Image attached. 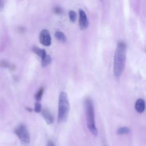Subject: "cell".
<instances>
[{"label":"cell","mask_w":146,"mask_h":146,"mask_svg":"<svg viewBox=\"0 0 146 146\" xmlns=\"http://www.w3.org/2000/svg\"><path fill=\"white\" fill-rule=\"evenodd\" d=\"M126 61V46L123 42L117 43L113 62V75L116 78H119L124 69Z\"/></svg>","instance_id":"6da1fadb"},{"label":"cell","mask_w":146,"mask_h":146,"mask_svg":"<svg viewBox=\"0 0 146 146\" xmlns=\"http://www.w3.org/2000/svg\"><path fill=\"white\" fill-rule=\"evenodd\" d=\"M84 104L87 127L91 133L94 136H96L98 135V129L95 125L94 108L92 101L91 99L87 98L85 99Z\"/></svg>","instance_id":"7a4b0ae2"},{"label":"cell","mask_w":146,"mask_h":146,"mask_svg":"<svg viewBox=\"0 0 146 146\" xmlns=\"http://www.w3.org/2000/svg\"><path fill=\"white\" fill-rule=\"evenodd\" d=\"M70 111V104L67 93L60 92L58 100V120L59 123L65 121L68 116Z\"/></svg>","instance_id":"3957f363"},{"label":"cell","mask_w":146,"mask_h":146,"mask_svg":"<svg viewBox=\"0 0 146 146\" xmlns=\"http://www.w3.org/2000/svg\"><path fill=\"white\" fill-rule=\"evenodd\" d=\"M14 133L23 143L28 144L30 142V136L28 129L25 125L20 124L15 129Z\"/></svg>","instance_id":"277c9868"},{"label":"cell","mask_w":146,"mask_h":146,"mask_svg":"<svg viewBox=\"0 0 146 146\" xmlns=\"http://www.w3.org/2000/svg\"><path fill=\"white\" fill-rule=\"evenodd\" d=\"M39 40L40 43L44 46H49L51 44V36L47 30L44 29L40 32L39 34Z\"/></svg>","instance_id":"5b68a950"},{"label":"cell","mask_w":146,"mask_h":146,"mask_svg":"<svg viewBox=\"0 0 146 146\" xmlns=\"http://www.w3.org/2000/svg\"><path fill=\"white\" fill-rule=\"evenodd\" d=\"M79 26L81 30H83L86 29L88 26V21L87 19V15L86 13L82 10L80 9L79 10Z\"/></svg>","instance_id":"8992f818"},{"label":"cell","mask_w":146,"mask_h":146,"mask_svg":"<svg viewBox=\"0 0 146 146\" xmlns=\"http://www.w3.org/2000/svg\"><path fill=\"white\" fill-rule=\"evenodd\" d=\"M42 115L47 124L50 125L54 122V117L48 109L44 108L42 110Z\"/></svg>","instance_id":"52a82bcc"},{"label":"cell","mask_w":146,"mask_h":146,"mask_svg":"<svg viewBox=\"0 0 146 146\" xmlns=\"http://www.w3.org/2000/svg\"><path fill=\"white\" fill-rule=\"evenodd\" d=\"M135 108L136 111L138 113L143 112L145 108V104L144 100L143 99H137L135 103Z\"/></svg>","instance_id":"ba28073f"},{"label":"cell","mask_w":146,"mask_h":146,"mask_svg":"<svg viewBox=\"0 0 146 146\" xmlns=\"http://www.w3.org/2000/svg\"><path fill=\"white\" fill-rule=\"evenodd\" d=\"M32 50L35 54H36L38 56H39L41 58V59L44 58L47 55L46 52L44 49L39 48L38 47H33Z\"/></svg>","instance_id":"9c48e42d"},{"label":"cell","mask_w":146,"mask_h":146,"mask_svg":"<svg viewBox=\"0 0 146 146\" xmlns=\"http://www.w3.org/2000/svg\"><path fill=\"white\" fill-rule=\"evenodd\" d=\"M55 36L56 39L60 42H65L66 41V37L65 35L60 31H57L55 33Z\"/></svg>","instance_id":"30bf717a"},{"label":"cell","mask_w":146,"mask_h":146,"mask_svg":"<svg viewBox=\"0 0 146 146\" xmlns=\"http://www.w3.org/2000/svg\"><path fill=\"white\" fill-rule=\"evenodd\" d=\"M51 62V58L49 55H46V56L41 59V64L42 67H46L50 64Z\"/></svg>","instance_id":"8fae6325"},{"label":"cell","mask_w":146,"mask_h":146,"mask_svg":"<svg viewBox=\"0 0 146 146\" xmlns=\"http://www.w3.org/2000/svg\"><path fill=\"white\" fill-rule=\"evenodd\" d=\"M44 92V88L43 87H40L36 92L35 95V99L36 101L39 102L42 97L43 94Z\"/></svg>","instance_id":"7c38bea8"},{"label":"cell","mask_w":146,"mask_h":146,"mask_svg":"<svg viewBox=\"0 0 146 146\" xmlns=\"http://www.w3.org/2000/svg\"><path fill=\"white\" fill-rule=\"evenodd\" d=\"M130 129L129 128L127 127H120L117 130V133L119 135H123V134H127L129 133Z\"/></svg>","instance_id":"4fadbf2b"},{"label":"cell","mask_w":146,"mask_h":146,"mask_svg":"<svg viewBox=\"0 0 146 146\" xmlns=\"http://www.w3.org/2000/svg\"><path fill=\"white\" fill-rule=\"evenodd\" d=\"M68 16H69L70 20L72 22H74L75 21L76 18V14L74 11H73V10L70 11L69 13H68Z\"/></svg>","instance_id":"5bb4252c"},{"label":"cell","mask_w":146,"mask_h":146,"mask_svg":"<svg viewBox=\"0 0 146 146\" xmlns=\"http://www.w3.org/2000/svg\"><path fill=\"white\" fill-rule=\"evenodd\" d=\"M34 111L36 113H39V112L42 111V105L39 102H37L35 103V104H34Z\"/></svg>","instance_id":"9a60e30c"},{"label":"cell","mask_w":146,"mask_h":146,"mask_svg":"<svg viewBox=\"0 0 146 146\" xmlns=\"http://www.w3.org/2000/svg\"><path fill=\"white\" fill-rule=\"evenodd\" d=\"M0 66L2 67H5V68H8L10 67V64L9 63L5 61V60H2L0 62Z\"/></svg>","instance_id":"2e32d148"},{"label":"cell","mask_w":146,"mask_h":146,"mask_svg":"<svg viewBox=\"0 0 146 146\" xmlns=\"http://www.w3.org/2000/svg\"><path fill=\"white\" fill-rule=\"evenodd\" d=\"M54 12H55L56 14H60L62 13V12H63L62 9L60 8V7H59V6L55 7L54 9Z\"/></svg>","instance_id":"e0dca14e"},{"label":"cell","mask_w":146,"mask_h":146,"mask_svg":"<svg viewBox=\"0 0 146 146\" xmlns=\"http://www.w3.org/2000/svg\"><path fill=\"white\" fill-rule=\"evenodd\" d=\"M47 146H55L54 143L51 141H49L48 143H47Z\"/></svg>","instance_id":"ac0fdd59"},{"label":"cell","mask_w":146,"mask_h":146,"mask_svg":"<svg viewBox=\"0 0 146 146\" xmlns=\"http://www.w3.org/2000/svg\"><path fill=\"white\" fill-rule=\"evenodd\" d=\"M26 109L29 111V112H31L32 111V109L31 108H30V107H26Z\"/></svg>","instance_id":"d6986e66"},{"label":"cell","mask_w":146,"mask_h":146,"mask_svg":"<svg viewBox=\"0 0 146 146\" xmlns=\"http://www.w3.org/2000/svg\"><path fill=\"white\" fill-rule=\"evenodd\" d=\"M104 146H107V145H104Z\"/></svg>","instance_id":"ffe728a7"}]
</instances>
